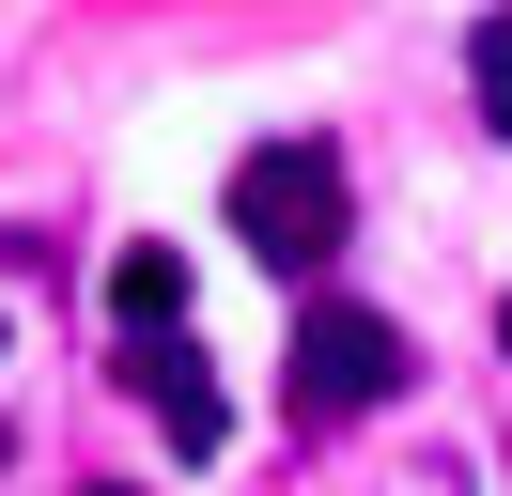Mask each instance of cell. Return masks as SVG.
<instances>
[{"mask_svg":"<svg viewBox=\"0 0 512 496\" xmlns=\"http://www.w3.org/2000/svg\"><path fill=\"white\" fill-rule=\"evenodd\" d=\"M233 233H249V264H280V279L342 264V233H357L342 155H326V140H249V155H233Z\"/></svg>","mask_w":512,"mask_h":496,"instance_id":"obj_1","label":"cell"},{"mask_svg":"<svg viewBox=\"0 0 512 496\" xmlns=\"http://www.w3.org/2000/svg\"><path fill=\"white\" fill-rule=\"evenodd\" d=\"M388 388H404V326H388V310H357V295L295 310V403H311V419H357V403H388Z\"/></svg>","mask_w":512,"mask_h":496,"instance_id":"obj_2","label":"cell"},{"mask_svg":"<svg viewBox=\"0 0 512 496\" xmlns=\"http://www.w3.org/2000/svg\"><path fill=\"white\" fill-rule=\"evenodd\" d=\"M125 388L156 403V434H171V465H218V434H233V403H218V372H202L187 341H125Z\"/></svg>","mask_w":512,"mask_h":496,"instance_id":"obj_3","label":"cell"},{"mask_svg":"<svg viewBox=\"0 0 512 496\" xmlns=\"http://www.w3.org/2000/svg\"><path fill=\"white\" fill-rule=\"evenodd\" d=\"M109 310H125V341H187V248L125 233V248H109Z\"/></svg>","mask_w":512,"mask_h":496,"instance_id":"obj_4","label":"cell"},{"mask_svg":"<svg viewBox=\"0 0 512 496\" xmlns=\"http://www.w3.org/2000/svg\"><path fill=\"white\" fill-rule=\"evenodd\" d=\"M466 93H481V140H512V16L466 31Z\"/></svg>","mask_w":512,"mask_h":496,"instance_id":"obj_5","label":"cell"},{"mask_svg":"<svg viewBox=\"0 0 512 496\" xmlns=\"http://www.w3.org/2000/svg\"><path fill=\"white\" fill-rule=\"evenodd\" d=\"M497 357H512V295H497Z\"/></svg>","mask_w":512,"mask_h":496,"instance_id":"obj_6","label":"cell"},{"mask_svg":"<svg viewBox=\"0 0 512 496\" xmlns=\"http://www.w3.org/2000/svg\"><path fill=\"white\" fill-rule=\"evenodd\" d=\"M94 496H140V481H94Z\"/></svg>","mask_w":512,"mask_h":496,"instance_id":"obj_7","label":"cell"}]
</instances>
